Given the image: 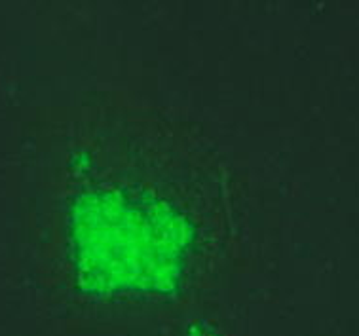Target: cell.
Segmentation results:
<instances>
[{
	"label": "cell",
	"instance_id": "cell-1",
	"mask_svg": "<svg viewBox=\"0 0 359 336\" xmlns=\"http://www.w3.org/2000/svg\"><path fill=\"white\" fill-rule=\"evenodd\" d=\"M74 126L63 251L82 314L99 327L160 323L234 278L249 206L211 137L163 110L109 98Z\"/></svg>",
	"mask_w": 359,
	"mask_h": 336
}]
</instances>
